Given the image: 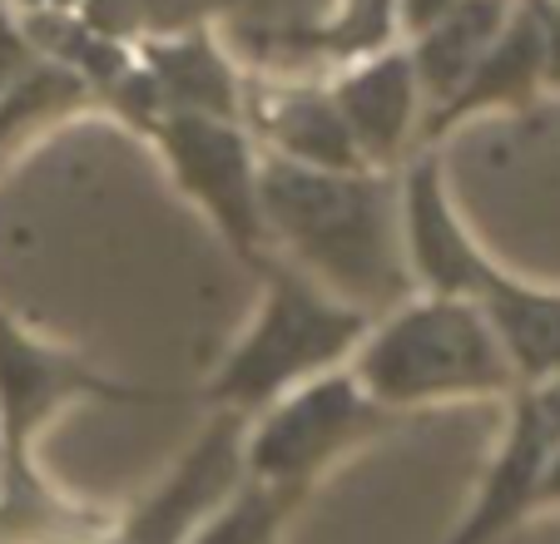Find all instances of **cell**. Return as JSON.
<instances>
[{
	"label": "cell",
	"mask_w": 560,
	"mask_h": 544,
	"mask_svg": "<svg viewBox=\"0 0 560 544\" xmlns=\"http://www.w3.org/2000/svg\"><path fill=\"white\" fill-rule=\"evenodd\" d=\"M244 436L248 416L213 411L174 471L129 510V520L115 530V544H189L194 530L244 485Z\"/></svg>",
	"instance_id": "obj_7"
},
{
	"label": "cell",
	"mask_w": 560,
	"mask_h": 544,
	"mask_svg": "<svg viewBox=\"0 0 560 544\" xmlns=\"http://www.w3.org/2000/svg\"><path fill=\"white\" fill-rule=\"evenodd\" d=\"M348 134L358 144L368 168H402V158L417 149L422 129V84H417L407 45H387L377 55H362L332 84Z\"/></svg>",
	"instance_id": "obj_10"
},
{
	"label": "cell",
	"mask_w": 560,
	"mask_h": 544,
	"mask_svg": "<svg viewBox=\"0 0 560 544\" xmlns=\"http://www.w3.org/2000/svg\"><path fill=\"white\" fill-rule=\"evenodd\" d=\"M511 5H516V0H456L442 21L407 40V55H412V70H417V84H422L427 105L436 109L456 95V84L471 74L481 50H487V45L497 40V31L506 25Z\"/></svg>",
	"instance_id": "obj_15"
},
{
	"label": "cell",
	"mask_w": 560,
	"mask_h": 544,
	"mask_svg": "<svg viewBox=\"0 0 560 544\" xmlns=\"http://www.w3.org/2000/svg\"><path fill=\"white\" fill-rule=\"evenodd\" d=\"M530 397H536L540 421L550 426V436H556V446H560V377H550V381H540V387H530Z\"/></svg>",
	"instance_id": "obj_20"
},
{
	"label": "cell",
	"mask_w": 560,
	"mask_h": 544,
	"mask_svg": "<svg viewBox=\"0 0 560 544\" xmlns=\"http://www.w3.org/2000/svg\"><path fill=\"white\" fill-rule=\"evenodd\" d=\"M244 125L254 139H264L268 154L293 158L307 168H368L348 134L332 90L323 84H244Z\"/></svg>",
	"instance_id": "obj_12"
},
{
	"label": "cell",
	"mask_w": 560,
	"mask_h": 544,
	"mask_svg": "<svg viewBox=\"0 0 560 544\" xmlns=\"http://www.w3.org/2000/svg\"><path fill=\"white\" fill-rule=\"evenodd\" d=\"M21 11H74L80 0H15Z\"/></svg>",
	"instance_id": "obj_22"
},
{
	"label": "cell",
	"mask_w": 560,
	"mask_h": 544,
	"mask_svg": "<svg viewBox=\"0 0 560 544\" xmlns=\"http://www.w3.org/2000/svg\"><path fill=\"white\" fill-rule=\"evenodd\" d=\"M540 40H546V84L560 90V0H536Z\"/></svg>",
	"instance_id": "obj_18"
},
{
	"label": "cell",
	"mask_w": 560,
	"mask_h": 544,
	"mask_svg": "<svg viewBox=\"0 0 560 544\" xmlns=\"http://www.w3.org/2000/svg\"><path fill=\"white\" fill-rule=\"evenodd\" d=\"M159 139L164 158H170L179 189L213 218V228L229 238V248L248 262L264 268L268 228L264 209H258V139L248 134L244 119H219V115H159L149 125Z\"/></svg>",
	"instance_id": "obj_6"
},
{
	"label": "cell",
	"mask_w": 560,
	"mask_h": 544,
	"mask_svg": "<svg viewBox=\"0 0 560 544\" xmlns=\"http://www.w3.org/2000/svg\"><path fill=\"white\" fill-rule=\"evenodd\" d=\"M397 213H402V248L417 293L476 297V287L487 283L491 262L471 243V233L462 228V218H456L442 164H436L432 149H417L407 158V168L397 174Z\"/></svg>",
	"instance_id": "obj_8"
},
{
	"label": "cell",
	"mask_w": 560,
	"mask_h": 544,
	"mask_svg": "<svg viewBox=\"0 0 560 544\" xmlns=\"http://www.w3.org/2000/svg\"><path fill=\"white\" fill-rule=\"evenodd\" d=\"M74 397H105V401H174V391H144L109 381L90 371L85 362L40 346L15 322L0 317V495L5 510H50L45 490L31 475V436L55 406Z\"/></svg>",
	"instance_id": "obj_5"
},
{
	"label": "cell",
	"mask_w": 560,
	"mask_h": 544,
	"mask_svg": "<svg viewBox=\"0 0 560 544\" xmlns=\"http://www.w3.org/2000/svg\"><path fill=\"white\" fill-rule=\"evenodd\" d=\"M135 119L154 125L159 115H219L244 119V74L233 55L219 50L209 31H179L139 40L135 50Z\"/></svg>",
	"instance_id": "obj_9"
},
{
	"label": "cell",
	"mask_w": 560,
	"mask_h": 544,
	"mask_svg": "<svg viewBox=\"0 0 560 544\" xmlns=\"http://www.w3.org/2000/svg\"><path fill=\"white\" fill-rule=\"evenodd\" d=\"M258 209L268 248L368 317L412 297L397 213V168H307L258 158Z\"/></svg>",
	"instance_id": "obj_1"
},
{
	"label": "cell",
	"mask_w": 560,
	"mask_h": 544,
	"mask_svg": "<svg viewBox=\"0 0 560 544\" xmlns=\"http://www.w3.org/2000/svg\"><path fill=\"white\" fill-rule=\"evenodd\" d=\"M258 277H264V307H258L254 327L223 356V367L213 371L209 387L199 391L213 411L258 416L283 391L352 362V352L362 346V336L372 327V317L362 307L342 303L338 293L313 283L288 258L268 252Z\"/></svg>",
	"instance_id": "obj_3"
},
{
	"label": "cell",
	"mask_w": 560,
	"mask_h": 544,
	"mask_svg": "<svg viewBox=\"0 0 560 544\" xmlns=\"http://www.w3.org/2000/svg\"><path fill=\"white\" fill-rule=\"evenodd\" d=\"M471 303L487 312L497 342L506 346L516 387H540L560 377V293L521 287L516 277L491 268Z\"/></svg>",
	"instance_id": "obj_14"
},
{
	"label": "cell",
	"mask_w": 560,
	"mask_h": 544,
	"mask_svg": "<svg viewBox=\"0 0 560 544\" xmlns=\"http://www.w3.org/2000/svg\"><path fill=\"white\" fill-rule=\"evenodd\" d=\"M456 0H397V25H402L407 35H422L427 25H436Z\"/></svg>",
	"instance_id": "obj_19"
},
{
	"label": "cell",
	"mask_w": 560,
	"mask_h": 544,
	"mask_svg": "<svg viewBox=\"0 0 560 544\" xmlns=\"http://www.w3.org/2000/svg\"><path fill=\"white\" fill-rule=\"evenodd\" d=\"M313 485H288V481H258L244 475V485L194 530L189 544H273L278 530L293 520V510L307 500Z\"/></svg>",
	"instance_id": "obj_16"
},
{
	"label": "cell",
	"mask_w": 560,
	"mask_h": 544,
	"mask_svg": "<svg viewBox=\"0 0 560 544\" xmlns=\"http://www.w3.org/2000/svg\"><path fill=\"white\" fill-rule=\"evenodd\" d=\"M540 84H546V40H540V11L536 0H516L506 15V25L497 31V40L481 50V60L471 64L456 95L446 105L427 109L422 129H417V149H436V139L446 129H456L462 119L481 115V109H521L530 105Z\"/></svg>",
	"instance_id": "obj_11"
},
{
	"label": "cell",
	"mask_w": 560,
	"mask_h": 544,
	"mask_svg": "<svg viewBox=\"0 0 560 544\" xmlns=\"http://www.w3.org/2000/svg\"><path fill=\"white\" fill-rule=\"evenodd\" d=\"M550 450H556V436H550V426L540 421V406H536V397H530V387H521L516 416H511V430L487 471L481 500L471 505V515H466V524L452 534V544H491L501 530H511L530 505H540V471H546Z\"/></svg>",
	"instance_id": "obj_13"
},
{
	"label": "cell",
	"mask_w": 560,
	"mask_h": 544,
	"mask_svg": "<svg viewBox=\"0 0 560 544\" xmlns=\"http://www.w3.org/2000/svg\"><path fill=\"white\" fill-rule=\"evenodd\" d=\"M352 377L387 411H417L452 397H506L516 391L506 346L471 297H407L372 317L352 352Z\"/></svg>",
	"instance_id": "obj_2"
},
{
	"label": "cell",
	"mask_w": 560,
	"mask_h": 544,
	"mask_svg": "<svg viewBox=\"0 0 560 544\" xmlns=\"http://www.w3.org/2000/svg\"><path fill=\"white\" fill-rule=\"evenodd\" d=\"M31 70H35V50H31V40L21 35V25L0 15V99L11 95V90H15V84H21Z\"/></svg>",
	"instance_id": "obj_17"
},
{
	"label": "cell",
	"mask_w": 560,
	"mask_h": 544,
	"mask_svg": "<svg viewBox=\"0 0 560 544\" xmlns=\"http://www.w3.org/2000/svg\"><path fill=\"white\" fill-rule=\"evenodd\" d=\"M397 411L372 401L352 371H323L248 416L244 465L258 481L313 485L352 446L387 430Z\"/></svg>",
	"instance_id": "obj_4"
},
{
	"label": "cell",
	"mask_w": 560,
	"mask_h": 544,
	"mask_svg": "<svg viewBox=\"0 0 560 544\" xmlns=\"http://www.w3.org/2000/svg\"><path fill=\"white\" fill-rule=\"evenodd\" d=\"M540 500H560V446L550 450L546 471H540Z\"/></svg>",
	"instance_id": "obj_21"
}]
</instances>
